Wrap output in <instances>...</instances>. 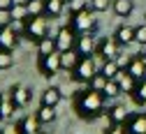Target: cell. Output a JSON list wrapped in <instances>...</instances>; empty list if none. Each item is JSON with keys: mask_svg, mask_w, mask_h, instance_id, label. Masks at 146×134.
Instances as JSON below:
<instances>
[{"mask_svg": "<svg viewBox=\"0 0 146 134\" xmlns=\"http://www.w3.org/2000/svg\"><path fill=\"white\" fill-rule=\"evenodd\" d=\"M74 111L77 116L84 120H95L107 113V95L93 88H84L77 90L74 95Z\"/></svg>", "mask_w": 146, "mask_h": 134, "instance_id": "1", "label": "cell"}, {"mask_svg": "<svg viewBox=\"0 0 146 134\" xmlns=\"http://www.w3.org/2000/svg\"><path fill=\"white\" fill-rule=\"evenodd\" d=\"M23 32L30 42H42L44 37H49V21L46 16H28V21L23 23Z\"/></svg>", "mask_w": 146, "mask_h": 134, "instance_id": "2", "label": "cell"}, {"mask_svg": "<svg viewBox=\"0 0 146 134\" xmlns=\"http://www.w3.org/2000/svg\"><path fill=\"white\" fill-rule=\"evenodd\" d=\"M98 72H100V69H98V65H95V60H93V55H81V60H79V65L74 67L72 76H74V81L88 86L90 79H93Z\"/></svg>", "mask_w": 146, "mask_h": 134, "instance_id": "3", "label": "cell"}, {"mask_svg": "<svg viewBox=\"0 0 146 134\" xmlns=\"http://www.w3.org/2000/svg\"><path fill=\"white\" fill-rule=\"evenodd\" d=\"M74 18H72V28L77 30V35H86V32H95V28H98V21L93 18V9H84V12H79V14H72Z\"/></svg>", "mask_w": 146, "mask_h": 134, "instance_id": "4", "label": "cell"}, {"mask_svg": "<svg viewBox=\"0 0 146 134\" xmlns=\"http://www.w3.org/2000/svg\"><path fill=\"white\" fill-rule=\"evenodd\" d=\"M37 69H40V74L44 76V79H51V76H56V74L63 69V65H60V51H56V53H51V55H44V58H40Z\"/></svg>", "mask_w": 146, "mask_h": 134, "instance_id": "5", "label": "cell"}, {"mask_svg": "<svg viewBox=\"0 0 146 134\" xmlns=\"http://www.w3.org/2000/svg\"><path fill=\"white\" fill-rule=\"evenodd\" d=\"M56 46L58 51H72L77 46V30L72 28V26H60L58 32H56Z\"/></svg>", "mask_w": 146, "mask_h": 134, "instance_id": "6", "label": "cell"}, {"mask_svg": "<svg viewBox=\"0 0 146 134\" xmlns=\"http://www.w3.org/2000/svg\"><path fill=\"white\" fill-rule=\"evenodd\" d=\"M98 53L104 60H116L121 55V44L116 42V37H104L98 42Z\"/></svg>", "mask_w": 146, "mask_h": 134, "instance_id": "7", "label": "cell"}, {"mask_svg": "<svg viewBox=\"0 0 146 134\" xmlns=\"http://www.w3.org/2000/svg\"><path fill=\"white\" fill-rule=\"evenodd\" d=\"M9 97L14 100V104L19 106V109H23V106H28L30 104V88L28 86H23V83H14L12 88H9Z\"/></svg>", "mask_w": 146, "mask_h": 134, "instance_id": "8", "label": "cell"}, {"mask_svg": "<svg viewBox=\"0 0 146 134\" xmlns=\"http://www.w3.org/2000/svg\"><path fill=\"white\" fill-rule=\"evenodd\" d=\"M16 44H19V35H16L14 26H0V49H7V51H14Z\"/></svg>", "mask_w": 146, "mask_h": 134, "instance_id": "9", "label": "cell"}, {"mask_svg": "<svg viewBox=\"0 0 146 134\" xmlns=\"http://www.w3.org/2000/svg\"><path fill=\"white\" fill-rule=\"evenodd\" d=\"M77 53L79 55H93L98 51V42H95V37L93 32H86V35H79L77 37Z\"/></svg>", "mask_w": 146, "mask_h": 134, "instance_id": "10", "label": "cell"}, {"mask_svg": "<svg viewBox=\"0 0 146 134\" xmlns=\"http://www.w3.org/2000/svg\"><path fill=\"white\" fill-rule=\"evenodd\" d=\"M127 118H130V113H127V109L123 104L107 106V120H109V125H125Z\"/></svg>", "mask_w": 146, "mask_h": 134, "instance_id": "11", "label": "cell"}, {"mask_svg": "<svg viewBox=\"0 0 146 134\" xmlns=\"http://www.w3.org/2000/svg\"><path fill=\"white\" fill-rule=\"evenodd\" d=\"M16 125H19L21 134H42V132H44V129H42L44 125L40 123V118H37V116H23Z\"/></svg>", "mask_w": 146, "mask_h": 134, "instance_id": "12", "label": "cell"}, {"mask_svg": "<svg viewBox=\"0 0 146 134\" xmlns=\"http://www.w3.org/2000/svg\"><path fill=\"white\" fill-rule=\"evenodd\" d=\"M125 129L127 134H146V113H130Z\"/></svg>", "mask_w": 146, "mask_h": 134, "instance_id": "13", "label": "cell"}, {"mask_svg": "<svg viewBox=\"0 0 146 134\" xmlns=\"http://www.w3.org/2000/svg\"><path fill=\"white\" fill-rule=\"evenodd\" d=\"M7 14H9V21H12V23H26L28 16H30L26 3H14V7H12Z\"/></svg>", "mask_w": 146, "mask_h": 134, "instance_id": "14", "label": "cell"}, {"mask_svg": "<svg viewBox=\"0 0 146 134\" xmlns=\"http://www.w3.org/2000/svg\"><path fill=\"white\" fill-rule=\"evenodd\" d=\"M116 81L121 86V92H127V95H132L135 88H137V79H135L130 72H125V69H121V74L116 76Z\"/></svg>", "mask_w": 146, "mask_h": 134, "instance_id": "15", "label": "cell"}, {"mask_svg": "<svg viewBox=\"0 0 146 134\" xmlns=\"http://www.w3.org/2000/svg\"><path fill=\"white\" fill-rule=\"evenodd\" d=\"M65 7H67L65 0H44V16L58 18V16L65 12Z\"/></svg>", "mask_w": 146, "mask_h": 134, "instance_id": "16", "label": "cell"}, {"mask_svg": "<svg viewBox=\"0 0 146 134\" xmlns=\"http://www.w3.org/2000/svg\"><path fill=\"white\" fill-rule=\"evenodd\" d=\"M16 109H19V106L14 104V100L9 97V92L7 95H0V116H3V120H12Z\"/></svg>", "mask_w": 146, "mask_h": 134, "instance_id": "17", "label": "cell"}, {"mask_svg": "<svg viewBox=\"0 0 146 134\" xmlns=\"http://www.w3.org/2000/svg\"><path fill=\"white\" fill-rule=\"evenodd\" d=\"M79 60H81V55L77 53V49H72V51H63V53H60V65H63L65 72H74V67L79 65Z\"/></svg>", "mask_w": 146, "mask_h": 134, "instance_id": "18", "label": "cell"}, {"mask_svg": "<svg viewBox=\"0 0 146 134\" xmlns=\"http://www.w3.org/2000/svg\"><path fill=\"white\" fill-rule=\"evenodd\" d=\"M125 72H130L137 81L146 79V63L139 58V55H135V58H130V63H127V69Z\"/></svg>", "mask_w": 146, "mask_h": 134, "instance_id": "19", "label": "cell"}, {"mask_svg": "<svg viewBox=\"0 0 146 134\" xmlns=\"http://www.w3.org/2000/svg\"><path fill=\"white\" fill-rule=\"evenodd\" d=\"M114 37H116V42L121 44V46H127V44H132L135 42V28H130V26H118L116 28V32H114Z\"/></svg>", "mask_w": 146, "mask_h": 134, "instance_id": "20", "label": "cell"}, {"mask_svg": "<svg viewBox=\"0 0 146 134\" xmlns=\"http://www.w3.org/2000/svg\"><path fill=\"white\" fill-rule=\"evenodd\" d=\"M60 100H63V92H60V88H56V86H51V88H46L44 92H42V104H46V106H58L60 104Z\"/></svg>", "mask_w": 146, "mask_h": 134, "instance_id": "21", "label": "cell"}, {"mask_svg": "<svg viewBox=\"0 0 146 134\" xmlns=\"http://www.w3.org/2000/svg\"><path fill=\"white\" fill-rule=\"evenodd\" d=\"M111 9H114V14L118 18H127L132 14V9H135V0H114Z\"/></svg>", "mask_w": 146, "mask_h": 134, "instance_id": "22", "label": "cell"}, {"mask_svg": "<svg viewBox=\"0 0 146 134\" xmlns=\"http://www.w3.org/2000/svg\"><path fill=\"white\" fill-rule=\"evenodd\" d=\"M35 116L40 118V123H42V125H49V123H53V120H56V116H58V113H56V106L40 104V109L35 111Z\"/></svg>", "mask_w": 146, "mask_h": 134, "instance_id": "23", "label": "cell"}, {"mask_svg": "<svg viewBox=\"0 0 146 134\" xmlns=\"http://www.w3.org/2000/svg\"><path fill=\"white\" fill-rule=\"evenodd\" d=\"M58 46H56V37H44L42 42H37V55L40 58H44V55H51L56 53Z\"/></svg>", "mask_w": 146, "mask_h": 134, "instance_id": "24", "label": "cell"}, {"mask_svg": "<svg viewBox=\"0 0 146 134\" xmlns=\"http://www.w3.org/2000/svg\"><path fill=\"white\" fill-rule=\"evenodd\" d=\"M100 72L107 76V79H116V76L121 74V65H118V60H107Z\"/></svg>", "mask_w": 146, "mask_h": 134, "instance_id": "25", "label": "cell"}, {"mask_svg": "<svg viewBox=\"0 0 146 134\" xmlns=\"http://www.w3.org/2000/svg\"><path fill=\"white\" fill-rule=\"evenodd\" d=\"M132 100H135L139 106H146V79L137 81V88H135V92H132Z\"/></svg>", "mask_w": 146, "mask_h": 134, "instance_id": "26", "label": "cell"}, {"mask_svg": "<svg viewBox=\"0 0 146 134\" xmlns=\"http://www.w3.org/2000/svg\"><path fill=\"white\" fill-rule=\"evenodd\" d=\"M88 7H90V0H70L67 3V12L70 14H79V12L88 9Z\"/></svg>", "mask_w": 146, "mask_h": 134, "instance_id": "27", "label": "cell"}, {"mask_svg": "<svg viewBox=\"0 0 146 134\" xmlns=\"http://www.w3.org/2000/svg\"><path fill=\"white\" fill-rule=\"evenodd\" d=\"M107 76L102 74V72H98L93 79H90V83H88V88H93V90H100V92H104V86H107Z\"/></svg>", "mask_w": 146, "mask_h": 134, "instance_id": "28", "label": "cell"}, {"mask_svg": "<svg viewBox=\"0 0 146 134\" xmlns=\"http://www.w3.org/2000/svg\"><path fill=\"white\" fill-rule=\"evenodd\" d=\"M14 65V51L0 49V69H9Z\"/></svg>", "mask_w": 146, "mask_h": 134, "instance_id": "29", "label": "cell"}, {"mask_svg": "<svg viewBox=\"0 0 146 134\" xmlns=\"http://www.w3.org/2000/svg\"><path fill=\"white\" fill-rule=\"evenodd\" d=\"M104 95H107V97H118V95H123V92H121V86H118L116 79H109V81H107V86H104Z\"/></svg>", "mask_w": 146, "mask_h": 134, "instance_id": "30", "label": "cell"}, {"mask_svg": "<svg viewBox=\"0 0 146 134\" xmlns=\"http://www.w3.org/2000/svg\"><path fill=\"white\" fill-rule=\"evenodd\" d=\"M26 5H28L30 16H44V0H30Z\"/></svg>", "mask_w": 146, "mask_h": 134, "instance_id": "31", "label": "cell"}, {"mask_svg": "<svg viewBox=\"0 0 146 134\" xmlns=\"http://www.w3.org/2000/svg\"><path fill=\"white\" fill-rule=\"evenodd\" d=\"M114 5V0H90V9L93 12H107Z\"/></svg>", "mask_w": 146, "mask_h": 134, "instance_id": "32", "label": "cell"}, {"mask_svg": "<svg viewBox=\"0 0 146 134\" xmlns=\"http://www.w3.org/2000/svg\"><path fill=\"white\" fill-rule=\"evenodd\" d=\"M135 42L141 44V46H146V21H144L141 26L135 28Z\"/></svg>", "mask_w": 146, "mask_h": 134, "instance_id": "33", "label": "cell"}, {"mask_svg": "<svg viewBox=\"0 0 146 134\" xmlns=\"http://www.w3.org/2000/svg\"><path fill=\"white\" fill-rule=\"evenodd\" d=\"M104 134H127V129H125V125H109L104 129Z\"/></svg>", "mask_w": 146, "mask_h": 134, "instance_id": "34", "label": "cell"}, {"mask_svg": "<svg viewBox=\"0 0 146 134\" xmlns=\"http://www.w3.org/2000/svg\"><path fill=\"white\" fill-rule=\"evenodd\" d=\"M14 7V0H0V12H9Z\"/></svg>", "mask_w": 146, "mask_h": 134, "instance_id": "35", "label": "cell"}, {"mask_svg": "<svg viewBox=\"0 0 146 134\" xmlns=\"http://www.w3.org/2000/svg\"><path fill=\"white\" fill-rule=\"evenodd\" d=\"M3 134H21V129H19V125H9L3 129Z\"/></svg>", "mask_w": 146, "mask_h": 134, "instance_id": "36", "label": "cell"}, {"mask_svg": "<svg viewBox=\"0 0 146 134\" xmlns=\"http://www.w3.org/2000/svg\"><path fill=\"white\" fill-rule=\"evenodd\" d=\"M139 58H141V60H144V63H146V46H144V49H141V53H139Z\"/></svg>", "mask_w": 146, "mask_h": 134, "instance_id": "37", "label": "cell"}, {"mask_svg": "<svg viewBox=\"0 0 146 134\" xmlns=\"http://www.w3.org/2000/svg\"><path fill=\"white\" fill-rule=\"evenodd\" d=\"M23 3H30V0H23Z\"/></svg>", "mask_w": 146, "mask_h": 134, "instance_id": "38", "label": "cell"}, {"mask_svg": "<svg viewBox=\"0 0 146 134\" xmlns=\"http://www.w3.org/2000/svg\"><path fill=\"white\" fill-rule=\"evenodd\" d=\"M0 134H3V129H0Z\"/></svg>", "mask_w": 146, "mask_h": 134, "instance_id": "39", "label": "cell"}, {"mask_svg": "<svg viewBox=\"0 0 146 134\" xmlns=\"http://www.w3.org/2000/svg\"><path fill=\"white\" fill-rule=\"evenodd\" d=\"M0 120H3V116H0Z\"/></svg>", "mask_w": 146, "mask_h": 134, "instance_id": "40", "label": "cell"}, {"mask_svg": "<svg viewBox=\"0 0 146 134\" xmlns=\"http://www.w3.org/2000/svg\"><path fill=\"white\" fill-rule=\"evenodd\" d=\"M65 3H70V0H65Z\"/></svg>", "mask_w": 146, "mask_h": 134, "instance_id": "41", "label": "cell"}]
</instances>
